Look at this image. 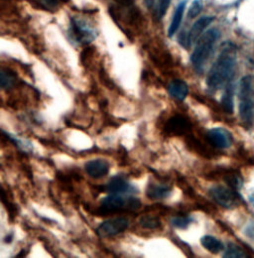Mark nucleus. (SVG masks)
Returning <instances> with one entry per match:
<instances>
[{
	"label": "nucleus",
	"mask_w": 254,
	"mask_h": 258,
	"mask_svg": "<svg viewBox=\"0 0 254 258\" xmlns=\"http://www.w3.org/2000/svg\"><path fill=\"white\" fill-rule=\"evenodd\" d=\"M235 51L231 46L224 47L211 68L207 85L212 91H218L226 84L233 75L235 68Z\"/></svg>",
	"instance_id": "nucleus-1"
},
{
	"label": "nucleus",
	"mask_w": 254,
	"mask_h": 258,
	"mask_svg": "<svg viewBox=\"0 0 254 258\" xmlns=\"http://www.w3.org/2000/svg\"><path fill=\"white\" fill-rule=\"evenodd\" d=\"M218 37L219 32L217 29H211L204 33L197 41V46L191 57L192 64L197 71H202L204 69Z\"/></svg>",
	"instance_id": "nucleus-2"
},
{
	"label": "nucleus",
	"mask_w": 254,
	"mask_h": 258,
	"mask_svg": "<svg viewBox=\"0 0 254 258\" xmlns=\"http://www.w3.org/2000/svg\"><path fill=\"white\" fill-rule=\"evenodd\" d=\"M252 94H253L252 77L250 75H246L240 80L239 115L242 122L247 127L251 126L252 118H253Z\"/></svg>",
	"instance_id": "nucleus-3"
},
{
	"label": "nucleus",
	"mask_w": 254,
	"mask_h": 258,
	"mask_svg": "<svg viewBox=\"0 0 254 258\" xmlns=\"http://www.w3.org/2000/svg\"><path fill=\"white\" fill-rule=\"evenodd\" d=\"M140 207L141 203L136 198L125 199L119 194H110L102 201L98 213L102 216H108L125 210H138Z\"/></svg>",
	"instance_id": "nucleus-4"
},
{
	"label": "nucleus",
	"mask_w": 254,
	"mask_h": 258,
	"mask_svg": "<svg viewBox=\"0 0 254 258\" xmlns=\"http://www.w3.org/2000/svg\"><path fill=\"white\" fill-rule=\"evenodd\" d=\"M209 194L216 203L223 208L232 209L238 204L239 199L236 193L224 186H214L210 189Z\"/></svg>",
	"instance_id": "nucleus-5"
},
{
	"label": "nucleus",
	"mask_w": 254,
	"mask_h": 258,
	"mask_svg": "<svg viewBox=\"0 0 254 258\" xmlns=\"http://www.w3.org/2000/svg\"><path fill=\"white\" fill-rule=\"evenodd\" d=\"M129 226V221L126 218H116L102 222L97 232L101 237H110L125 231Z\"/></svg>",
	"instance_id": "nucleus-6"
},
{
	"label": "nucleus",
	"mask_w": 254,
	"mask_h": 258,
	"mask_svg": "<svg viewBox=\"0 0 254 258\" xmlns=\"http://www.w3.org/2000/svg\"><path fill=\"white\" fill-rule=\"evenodd\" d=\"M191 130L190 121L181 114H176L169 119L165 125V131L169 135H183Z\"/></svg>",
	"instance_id": "nucleus-7"
},
{
	"label": "nucleus",
	"mask_w": 254,
	"mask_h": 258,
	"mask_svg": "<svg viewBox=\"0 0 254 258\" xmlns=\"http://www.w3.org/2000/svg\"><path fill=\"white\" fill-rule=\"evenodd\" d=\"M208 141L216 148L225 149L232 144L231 134L223 128H213L207 133Z\"/></svg>",
	"instance_id": "nucleus-8"
},
{
	"label": "nucleus",
	"mask_w": 254,
	"mask_h": 258,
	"mask_svg": "<svg viewBox=\"0 0 254 258\" xmlns=\"http://www.w3.org/2000/svg\"><path fill=\"white\" fill-rule=\"evenodd\" d=\"M110 164L106 159H94L86 163L84 169L88 175L94 179H101L106 177L109 172Z\"/></svg>",
	"instance_id": "nucleus-9"
},
{
	"label": "nucleus",
	"mask_w": 254,
	"mask_h": 258,
	"mask_svg": "<svg viewBox=\"0 0 254 258\" xmlns=\"http://www.w3.org/2000/svg\"><path fill=\"white\" fill-rule=\"evenodd\" d=\"M213 20H214L213 17L205 16L200 18L198 21H196L186 38V46L188 47L193 46L201 38L206 28L213 22Z\"/></svg>",
	"instance_id": "nucleus-10"
},
{
	"label": "nucleus",
	"mask_w": 254,
	"mask_h": 258,
	"mask_svg": "<svg viewBox=\"0 0 254 258\" xmlns=\"http://www.w3.org/2000/svg\"><path fill=\"white\" fill-rule=\"evenodd\" d=\"M106 191L109 194H128L134 193L135 189L121 176H115L111 178L107 186L105 187Z\"/></svg>",
	"instance_id": "nucleus-11"
},
{
	"label": "nucleus",
	"mask_w": 254,
	"mask_h": 258,
	"mask_svg": "<svg viewBox=\"0 0 254 258\" xmlns=\"http://www.w3.org/2000/svg\"><path fill=\"white\" fill-rule=\"evenodd\" d=\"M172 193V187L167 184H159L150 182L148 184L147 190H146V196L149 199L158 200V199H165L170 196Z\"/></svg>",
	"instance_id": "nucleus-12"
},
{
	"label": "nucleus",
	"mask_w": 254,
	"mask_h": 258,
	"mask_svg": "<svg viewBox=\"0 0 254 258\" xmlns=\"http://www.w3.org/2000/svg\"><path fill=\"white\" fill-rule=\"evenodd\" d=\"M168 92L172 98L183 102L189 94V87L186 81L182 79H174L169 83Z\"/></svg>",
	"instance_id": "nucleus-13"
},
{
	"label": "nucleus",
	"mask_w": 254,
	"mask_h": 258,
	"mask_svg": "<svg viewBox=\"0 0 254 258\" xmlns=\"http://www.w3.org/2000/svg\"><path fill=\"white\" fill-rule=\"evenodd\" d=\"M185 7H186V2H181L178 5V7H177V9H176V11H175V13L173 15L170 27H169V30H168L169 36H170V37H172L178 31V29H179V27L181 25L182 19H183Z\"/></svg>",
	"instance_id": "nucleus-14"
},
{
	"label": "nucleus",
	"mask_w": 254,
	"mask_h": 258,
	"mask_svg": "<svg viewBox=\"0 0 254 258\" xmlns=\"http://www.w3.org/2000/svg\"><path fill=\"white\" fill-rule=\"evenodd\" d=\"M202 245L211 253L217 254L223 249V244L220 240L212 235H205L201 239Z\"/></svg>",
	"instance_id": "nucleus-15"
},
{
	"label": "nucleus",
	"mask_w": 254,
	"mask_h": 258,
	"mask_svg": "<svg viewBox=\"0 0 254 258\" xmlns=\"http://www.w3.org/2000/svg\"><path fill=\"white\" fill-rule=\"evenodd\" d=\"M221 105L223 110L227 113L233 112V91L231 85H227V88L224 92V95L221 99Z\"/></svg>",
	"instance_id": "nucleus-16"
},
{
	"label": "nucleus",
	"mask_w": 254,
	"mask_h": 258,
	"mask_svg": "<svg viewBox=\"0 0 254 258\" xmlns=\"http://www.w3.org/2000/svg\"><path fill=\"white\" fill-rule=\"evenodd\" d=\"M139 223L143 228L154 229V228H158L161 225V221L158 217L146 215L140 218Z\"/></svg>",
	"instance_id": "nucleus-17"
},
{
	"label": "nucleus",
	"mask_w": 254,
	"mask_h": 258,
	"mask_svg": "<svg viewBox=\"0 0 254 258\" xmlns=\"http://www.w3.org/2000/svg\"><path fill=\"white\" fill-rule=\"evenodd\" d=\"M223 257L227 258H241V257H246L245 252L236 244L229 243L226 247V250L223 254Z\"/></svg>",
	"instance_id": "nucleus-18"
},
{
	"label": "nucleus",
	"mask_w": 254,
	"mask_h": 258,
	"mask_svg": "<svg viewBox=\"0 0 254 258\" xmlns=\"http://www.w3.org/2000/svg\"><path fill=\"white\" fill-rule=\"evenodd\" d=\"M14 82H15V76L11 73L2 70L1 71V87H2V89H4V90L10 89L12 85L14 84Z\"/></svg>",
	"instance_id": "nucleus-19"
},
{
	"label": "nucleus",
	"mask_w": 254,
	"mask_h": 258,
	"mask_svg": "<svg viewBox=\"0 0 254 258\" xmlns=\"http://www.w3.org/2000/svg\"><path fill=\"white\" fill-rule=\"evenodd\" d=\"M192 222V219L189 217H175L171 220V223L174 227L185 229Z\"/></svg>",
	"instance_id": "nucleus-20"
},
{
	"label": "nucleus",
	"mask_w": 254,
	"mask_h": 258,
	"mask_svg": "<svg viewBox=\"0 0 254 258\" xmlns=\"http://www.w3.org/2000/svg\"><path fill=\"white\" fill-rule=\"evenodd\" d=\"M202 9H203V3H202L201 0H195L193 4H192V6L189 9V13H188L189 18L197 17L201 13Z\"/></svg>",
	"instance_id": "nucleus-21"
},
{
	"label": "nucleus",
	"mask_w": 254,
	"mask_h": 258,
	"mask_svg": "<svg viewBox=\"0 0 254 258\" xmlns=\"http://www.w3.org/2000/svg\"><path fill=\"white\" fill-rule=\"evenodd\" d=\"M225 181L233 189H238L242 184L241 178L236 174H228L225 177Z\"/></svg>",
	"instance_id": "nucleus-22"
},
{
	"label": "nucleus",
	"mask_w": 254,
	"mask_h": 258,
	"mask_svg": "<svg viewBox=\"0 0 254 258\" xmlns=\"http://www.w3.org/2000/svg\"><path fill=\"white\" fill-rule=\"evenodd\" d=\"M170 2L171 0H157V11L159 18H162L165 15Z\"/></svg>",
	"instance_id": "nucleus-23"
},
{
	"label": "nucleus",
	"mask_w": 254,
	"mask_h": 258,
	"mask_svg": "<svg viewBox=\"0 0 254 258\" xmlns=\"http://www.w3.org/2000/svg\"><path fill=\"white\" fill-rule=\"evenodd\" d=\"M244 234H245L248 238H250V239H252V240L254 241V222L249 223V224L245 227V229H244Z\"/></svg>",
	"instance_id": "nucleus-24"
},
{
	"label": "nucleus",
	"mask_w": 254,
	"mask_h": 258,
	"mask_svg": "<svg viewBox=\"0 0 254 258\" xmlns=\"http://www.w3.org/2000/svg\"><path fill=\"white\" fill-rule=\"evenodd\" d=\"M57 1H58V0H42V2L45 3V4L48 5V6H53V5H55V4L57 3Z\"/></svg>",
	"instance_id": "nucleus-25"
},
{
	"label": "nucleus",
	"mask_w": 254,
	"mask_h": 258,
	"mask_svg": "<svg viewBox=\"0 0 254 258\" xmlns=\"http://www.w3.org/2000/svg\"><path fill=\"white\" fill-rule=\"evenodd\" d=\"M249 201H250V203L252 204V206L254 207V193L249 196Z\"/></svg>",
	"instance_id": "nucleus-26"
}]
</instances>
